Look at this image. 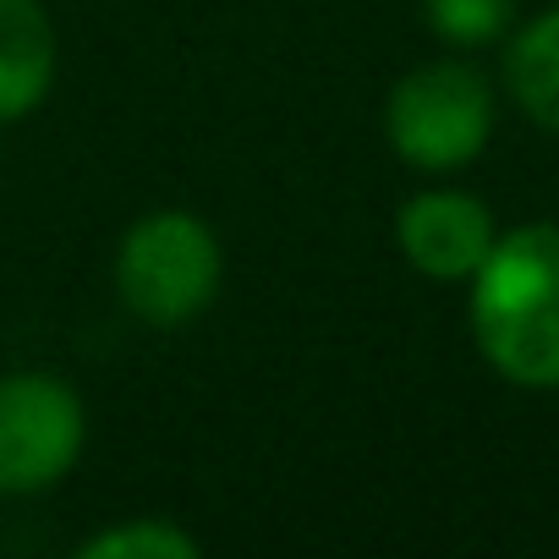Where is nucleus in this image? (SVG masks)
Masks as SVG:
<instances>
[{"mask_svg": "<svg viewBox=\"0 0 559 559\" xmlns=\"http://www.w3.org/2000/svg\"><path fill=\"white\" fill-rule=\"evenodd\" d=\"M472 286V335L521 390H559V225L493 236Z\"/></svg>", "mask_w": 559, "mask_h": 559, "instance_id": "f257e3e1", "label": "nucleus"}, {"mask_svg": "<svg viewBox=\"0 0 559 559\" xmlns=\"http://www.w3.org/2000/svg\"><path fill=\"white\" fill-rule=\"evenodd\" d=\"M219 241L214 230L187 214V209H154L143 214L116 252V292L121 302L154 324V330H176L187 319H198L214 292H219Z\"/></svg>", "mask_w": 559, "mask_h": 559, "instance_id": "f03ea898", "label": "nucleus"}, {"mask_svg": "<svg viewBox=\"0 0 559 559\" xmlns=\"http://www.w3.org/2000/svg\"><path fill=\"white\" fill-rule=\"evenodd\" d=\"M390 148L417 170H461L483 154L493 132V88L477 67L433 61L395 83L384 105Z\"/></svg>", "mask_w": 559, "mask_h": 559, "instance_id": "7ed1b4c3", "label": "nucleus"}, {"mask_svg": "<svg viewBox=\"0 0 559 559\" xmlns=\"http://www.w3.org/2000/svg\"><path fill=\"white\" fill-rule=\"evenodd\" d=\"M88 412L56 373L0 379V493L23 499L56 488L83 455Z\"/></svg>", "mask_w": 559, "mask_h": 559, "instance_id": "20e7f679", "label": "nucleus"}, {"mask_svg": "<svg viewBox=\"0 0 559 559\" xmlns=\"http://www.w3.org/2000/svg\"><path fill=\"white\" fill-rule=\"evenodd\" d=\"M401 252L428 280H472L493 247V219L472 192H417L395 219Z\"/></svg>", "mask_w": 559, "mask_h": 559, "instance_id": "39448f33", "label": "nucleus"}, {"mask_svg": "<svg viewBox=\"0 0 559 559\" xmlns=\"http://www.w3.org/2000/svg\"><path fill=\"white\" fill-rule=\"evenodd\" d=\"M56 83V28L39 0H0V121H23Z\"/></svg>", "mask_w": 559, "mask_h": 559, "instance_id": "423d86ee", "label": "nucleus"}, {"mask_svg": "<svg viewBox=\"0 0 559 559\" xmlns=\"http://www.w3.org/2000/svg\"><path fill=\"white\" fill-rule=\"evenodd\" d=\"M504 83H510L515 105L537 127L559 132V12H543L537 23H526L510 39V50H504Z\"/></svg>", "mask_w": 559, "mask_h": 559, "instance_id": "0eeeda50", "label": "nucleus"}, {"mask_svg": "<svg viewBox=\"0 0 559 559\" xmlns=\"http://www.w3.org/2000/svg\"><path fill=\"white\" fill-rule=\"evenodd\" d=\"M78 559H198V537H187L176 521L138 515L127 526H105L78 548Z\"/></svg>", "mask_w": 559, "mask_h": 559, "instance_id": "6e6552de", "label": "nucleus"}, {"mask_svg": "<svg viewBox=\"0 0 559 559\" xmlns=\"http://www.w3.org/2000/svg\"><path fill=\"white\" fill-rule=\"evenodd\" d=\"M423 17L433 23L439 39L477 50V45H493L499 34H510L515 0H423Z\"/></svg>", "mask_w": 559, "mask_h": 559, "instance_id": "1a4fd4ad", "label": "nucleus"}]
</instances>
